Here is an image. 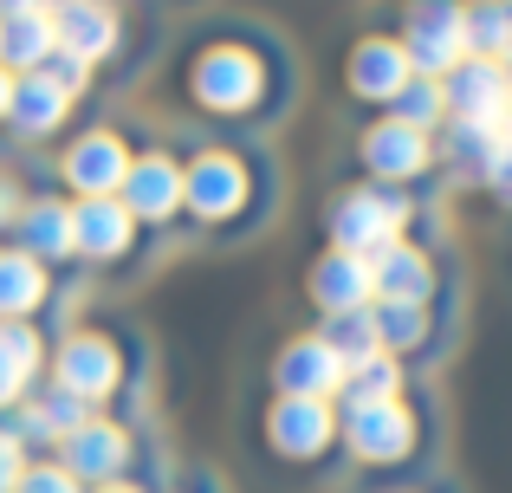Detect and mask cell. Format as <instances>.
<instances>
[{
  "label": "cell",
  "instance_id": "30bf717a",
  "mask_svg": "<svg viewBox=\"0 0 512 493\" xmlns=\"http://www.w3.org/2000/svg\"><path fill=\"white\" fill-rule=\"evenodd\" d=\"M415 78L409 52H402V39H363L357 52H350V91L370 104H396L402 85Z\"/></svg>",
  "mask_w": 512,
  "mask_h": 493
},
{
  "label": "cell",
  "instance_id": "9a60e30c",
  "mask_svg": "<svg viewBox=\"0 0 512 493\" xmlns=\"http://www.w3.org/2000/svg\"><path fill=\"white\" fill-rule=\"evenodd\" d=\"M52 33L65 39L72 59H98V52H111L117 26H111V13H104L98 0H65V7L52 13Z\"/></svg>",
  "mask_w": 512,
  "mask_h": 493
},
{
  "label": "cell",
  "instance_id": "83f0119b",
  "mask_svg": "<svg viewBox=\"0 0 512 493\" xmlns=\"http://www.w3.org/2000/svg\"><path fill=\"white\" fill-rule=\"evenodd\" d=\"M26 247L33 253H65L72 247V215H65L59 202H39L33 215H26Z\"/></svg>",
  "mask_w": 512,
  "mask_h": 493
},
{
  "label": "cell",
  "instance_id": "836d02e7",
  "mask_svg": "<svg viewBox=\"0 0 512 493\" xmlns=\"http://www.w3.org/2000/svg\"><path fill=\"white\" fill-rule=\"evenodd\" d=\"M7 104H13V85H7V72H0V111H7Z\"/></svg>",
  "mask_w": 512,
  "mask_h": 493
},
{
  "label": "cell",
  "instance_id": "ac0fdd59",
  "mask_svg": "<svg viewBox=\"0 0 512 493\" xmlns=\"http://www.w3.org/2000/svg\"><path fill=\"white\" fill-rule=\"evenodd\" d=\"M467 59L512 65V0H467Z\"/></svg>",
  "mask_w": 512,
  "mask_h": 493
},
{
  "label": "cell",
  "instance_id": "44dd1931",
  "mask_svg": "<svg viewBox=\"0 0 512 493\" xmlns=\"http://www.w3.org/2000/svg\"><path fill=\"white\" fill-rule=\"evenodd\" d=\"M124 195H130V208H137V215H169V208L182 202V176H175L163 156H150V163H137L124 176Z\"/></svg>",
  "mask_w": 512,
  "mask_h": 493
},
{
  "label": "cell",
  "instance_id": "4fadbf2b",
  "mask_svg": "<svg viewBox=\"0 0 512 493\" xmlns=\"http://www.w3.org/2000/svg\"><path fill=\"white\" fill-rule=\"evenodd\" d=\"M59 383L72 396H104L117 383V351L104 338H72L59 351Z\"/></svg>",
  "mask_w": 512,
  "mask_h": 493
},
{
  "label": "cell",
  "instance_id": "7a4b0ae2",
  "mask_svg": "<svg viewBox=\"0 0 512 493\" xmlns=\"http://www.w3.org/2000/svg\"><path fill=\"white\" fill-rule=\"evenodd\" d=\"M402 52L422 78H448L467 59V0H409Z\"/></svg>",
  "mask_w": 512,
  "mask_h": 493
},
{
  "label": "cell",
  "instance_id": "7402d4cb",
  "mask_svg": "<svg viewBox=\"0 0 512 493\" xmlns=\"http://www.w3.org/2000/svg\"><path fill=\"white\" fill-rule=\"evenodd\" d=\"M318 338H325L331 351L344 357V370H350V364H370V357H383V338H376V312H370V305H363V312H338L325 331H318Z\"/></svg>",
  "mask_w": 512,
  "mask_h": 493
},
{
  "label": "cell",
  "instance_id": "e0dca14e",
  "mask_svg": "<svg viewBox=\"0 0 512 493\" xmlns=\"http://www.w3.org/2000/svg\"><path fill=\"white\" fill-rule=\"evenodd\" d=\"M124 468V435L104 429V422H85V429L65 435V474H85V481H111Z\"/></svg>",
  "mask_w": 512,
  "mask_h": 493
},
{
  "label": "cell",
  "instance_id": "8992f818",
  "mask_svg": "<svg viewBox=\"0 0 512 493\" xmlns=\"http://www.w3.org/2000/svg\"><path fill=\"white\" fill-rule=\"evenodd\" d=\"M260 59L253 52H240V46H221V52H208V59L195 65V98L201 104H214V111H247L253 98H260Z\"/></svg>",
  "mask_w": 512,
  "mask_h": 493
},
{
  "label": "cell",
  "instance_id": "8fae6325",
  "mask_svg": "<svg viewBox=\"0 0 512 493\" xmlns=\"http://www.w3.org/2000/svg\"><path fill=\"white\" fill-rule=\"evenodd\" d=\"M312 299L325 305L331 318H338V312H363V305H376L370 260H363V253H338V247H331L325 260L312 266Z\"/></svg>",
  "mask_w": 512,
  "mask_h": 493
},
{
  "label": "cell",
  "instance_id": "4dcf8cb0",
  "mask_svg": "<svg viewBox=\"0 0 512 493\" xmlns=\"http://www.w3.org/2000/svg\"><path fill=\"white\" fill-rule=\"evenodd\" d=\"M7 487H20V448L0 435V493H7Z\"/></svg>",
  "mask_w": 512,
  "mask_h": 493
},
{
  "label": "cell",
  "instance_id": "3957f363",
  "mask_svg": "<svg viewBox=\"0 0 512 493\" xmlns=\"http://www.w3.org/2000/svg\"><path fill=\"white\" fill-rule=\"evenodd\" d=\"M344 442H350V455H357L363 468H402V461H415V448H422V416H415L409 396L350 409L344 416Z\"/></svg>",
  "mask_w": 512,
  "mask_h": 493
},
{
  "label": "cell",
  "instance_id": "d4e9b609",
  "mask_svg": "<svg viewBox=\"0 0 512 493\" xmlns=\"http://www.w3.org/2000/svg\"><path fill=\"white\" fill-rule=\"evenodd\" d=\"M52 13H13L7 26H0V52H7V65H39L52 46Z\"/></svg>",
  "mask_w": 512,
  "mask_h": 493
},
{
  "label": "cell",
  "instance_id": "4316f807",
  "mask_svg": "<svg viewBox=\"0 0 512 493\" xmlns=\"http://www.w3.org/2000/svg\"><path fill=\"white\" fill-rule=\"evenodd\" d=\"M33 364H39L33 331H26V325H0V396L20 390V383L33 377Z\"/></svg>",
  "mask_w": 512,
  "mask_h": 493
},
{
  "label": "cell",
  "instance_id": "277c9868",
  "mask_svg": "<svg viewBox=\"0 0 512 493\" xmlns=\"http://www.w3.org/2000/svg\"><path fill=\"white\" fill-rule=\"evenodd\" d=\"M441 91H448V117H461V124H506L512 117V78L500 59H461L441 78Z\"/></svg>",
  "mask_w": 512,
  "mask_h": 493
},
{
  "label": "cell",
  "instance_id": "603a6c76",
  "mask_svg": "<svg viewBox=\"0 0 512 493\" xmlns=\"http://www.w3.org/2000/svg\"><path fill=\"white\" fill-rule=\"evenodd\" d=\"M65 104H72V91L59 85V78H20V85H13V104L7 111L20 117L26 130H52L65 117Z\"/></svg>",
  "mask_w": 512,
  "mask_h": 493
},
{
  "label": "cell",
  "instance_id": "6da1fadb",
  "mask_svg": "<svg viewBox=\"0 0 512 493\" xmlns=\"http://www.w3.org/2000/svg\"><path fill=\"white\" fill-rule=\"evenodd\" d=\"M409 221H415V202L402 189H383V182H363V189L338 195L331 208V247L338 253H383L396 241H409Z\"/></svg>",
  "mask_w": 512,
  "mask_h": 493
},
{
  "label": "cell",
  "instance_id": "d590c367",
  "mask_svg": "<svg viewBox=\"0 0 512 493\" xmlns=\"http://www.w3.org/2000/svg\"><path fill=\"white\" fill-rule=\"evenodd\" d=\"M506 78H512V65H506Z\"/></svg>",
  "mask_w": 512,
  "mask_h": 493
},
{
  "label": "cell",
  "instance_id": "484cf974",
  "mask_svg": "<svg viewBox=\"0 0 512 493\" xmlns=\"http://www.w3.org/2000/svg\"><path fill=\"white\" fill-rule=\"evenodd\" d=\"M39 292H46L39 266L26 253H0V312H33Z\"/></svg>",
  "mask_w": 512,
  "mask_h": 493
},
{
  "label": "cell",
  "instance_id": "f546056e",
  "mask_svg": "<svg viewBox=\"0 0 512 493\" xmlns=\"http://www.w3.org/2000/svg\"><path fill=\"white\" fill-rule=\"evenodd\" d=\"M13 493H78V487H72V474H65V468H39V474H20V487H13Z\"/></svg>",
  "mask_w": 512,
  "mask_h": 493
},
{
  "label": "cell",
  "instance_id": "d6986e66",
  "mask_svg": "<svg viewBox=\"0 0 512 493\" xmlns=\"http://www.w3.org/2000/svg\"><path fill=\"white\" fill-rule=\"evenodd\" d=\"M124 241H130V208H117L111 195H91V202L72 215V247H85V253H117Z\"/></svg>",
  "mask_w": 512,
  "mask_h": 493
},
{
  "label": "cell",
  "instance_id": "9c48e42d",
  "mask_svg": "<svg viewBox=\"0 0 512 493\" xmlns=\"http://www.w3.org/2000/svg\"><path fill=\"white\" fill-rule=\"evenodd\" d=\"M279 390L286 396H318V403H331V396L344 390V357L331 351L325 338H299L279 351Z\"/></svg>",
  "mask_w": 512,
  "mask_h": 493
},
{
  "label": "cell",
  "instance_id": "5bb4252c",
  "mask_svg": "<svg viewBox=\"0 0 512 493\" xmlns=\"http://www.w3.org/2000/svg\"><path fill=\"white\" fill-rule=\"evenodd\" d=\"M65 176H72L85 195H111V189H124L130 156H124V143H117V137H85L72 150V163H65Z\"/></svg>",
  "mask_w": 512,
  "mask_h": 493
},
{
  "label": "cell",
  "instance_id": "7c38bea8",
  "mask_svg": "<svg viewBox=\"0 0 512 493\" xmlns=\"http://www.w3.org/2000/svg\"><path fill=\"white\" fill-rule=\"evenodd\" d=\"M182 195H188V208H195V215L221 221V215H234V208L247 202V169H240L234 156H201V163L188 169Z\"/></svg>",
  "mask_w": 512,
  "mask_h": 493
},
{
  "label": "cell",
  "instance_id": "ffe728a7",
  "mask_svg": "<svg viewBox=\"0 0 512 493\" xmlns=\"http://www.w3.org/2000/svg\"><path fill=\"white\" fill-rule=\"evenodd\" d=\"M344 416H350V409H370V403H396V396H402V364H396V357H370V364H350L344 370Z\"/></svg>",
  "mask_w": 512,
  "mask_h": 493
},
{
  "label": "cell",
  "instance_id": "1f68e13d",
  "mask_svg": "<svg viewBox=\"0 0 512 493\" xmlns=\"http://www.w3.org/2000/svg\"><path fill=\"white\" fill-rule=\"evenodd\" d=\"M0 7H7V20H13V13H33L39 0H0Z\"/></svg>",
  "mask_w": 512,
  "mask_h": 493
},
{
  "label": "cell",
  "instance_id": "52a82bcc",
  "mask_svg": "<svg viewBox=\"0 0 512 493\" xmlns=\"http://www.w3.org/2000/svg\"><path fill=\"white\" fill-rule=\"evenodd\" d=\"M370 279H376V299H389V305H435L441 273L415 241H396V247L370 253Z\"/></svg>",
  "mask_w": 512,
  "mask_h": 493
},
{
  "label": "cell",
  "instance_id": "2e32d148",
  "mask_svg": "<svg viewBox=\"0 0 512 493\" xmlns=\"http://www.w3.org/2000/svg\"><path fill=\"white\" fill-rule=\"evenodd\" d=\"M376 312V338H383V351L396 357H415V351H428V338H435V305H389V299H376L370 305Z\"/></svg>",
  "mask_w": 512,
  "mask_h": 493
},
{
  "label": "cell",
  "instance_id": "f1b7e54d",
  "mask_svg": "<svg viewBox=\"0 0 512 493\" xmlns=\"http://www.w3.org/2000/svg\"><path fill=\"white\" fill-rule=\"evenodd\" d=\"M480 182H487V195H493L500 208H512V137L493 150V163H487V176H480Z\"/></svg>",
  "mask_w": 512,
  "mask_h": 493
},
{
  "label": "cell",
  "instance_id": "cb8c5ba5",
  "mask_svg": "<svg viewBox=\"0 0 512 493\" xmlns=\"http://www.w3.org/2000/svg\"><path fill=\"white\" fill-rule=\"evenodd\" d=\"M389 117L435 137V124H448V91H441V78H422V72H415L409 85H402V98L389 104Z\"/></svg>",
  "mask_w": 512,
  "mask_h": 493
},
{
  "label": "cell",
  "instance_id": "ba28073f",
  "mask_svg": "<svg viewBox=\"0 0 512 493\" xmlns=\"http://www.w3.org/2000/svg\"><path fill=\"white\" fill-rule=\"evenodd\" d=\"M273 448L292 461H312L331 448V435H338V416H331V403H318V396H279L273 409Z\"/></svg>",
  "mask_w": 512,
  "mask_h": 493
},
{
  "label": "cell",
  "instance_id": "5b68a950",
  "mask_svg": "<svg viewBox=\"0 0 512 493\" xmlns=\"http://www.w3.org/2000/svg\"><path fill=\"white\" fill-rule=\"evenodd\" d=\"M428 163H435V137H428V130H409V124H396V117H383V124L363 130V169H370L383 189L415 182Z\"/></svg>",
  "mask_w": 512,
  "mask_h": 493
},
{
  "label": "cell",
  "instance_id": "e575fe53",
  "mask_svg": "<svg viewBox=\"0 0 512 493\" xmlns=\"http://www.w3.org/2000/svg\"><path fill=\"white\" fill-rule=\"evenodd\" d=\"M98 493H130V487H98Z\"/></svg>",
  "mask_w": 512,
  "mask_h": 493
},
{
  "label": "cell",
  "instance_id": "d6a6232c",
  "mask_svg": "<svg viewBox=\"0 0 512 493\" xmlns=\"http://www.w3.org/2000/svg\"><path fill=\"white\" fill-rule=\"evenodd\" d=\"M13 215V189H7V182H0V221H7Z\"/></svg>",
  "mask_w": 512,
  "mask_h": 493
}]
</instances>
